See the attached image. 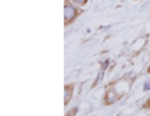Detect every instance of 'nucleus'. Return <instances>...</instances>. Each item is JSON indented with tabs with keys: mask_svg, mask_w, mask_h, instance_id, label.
<instances>
[{
	"mask_svg": "<svg viewBox=\"0 0 150 116\" xmlns=\"http://www.w3.org/2000/svg\"><path fill=\"white\" fill-rule=\"evenodd\" d=\"M64 15H65V19H67V20H71L75 16V9L71 5H67V6H65Z\"/></svg>",
	"mask_w": 150,
	"mask_h": 116,
	"instance_id": "1",
	"label": "nucleus"
},
{
	"mask_svg": "<svg viewBox=\"0 0 150 116\" xmlns=\"http://www.w3.org/2000/svg\"><path fill=\"white\" fill-rule=\"evenodd\" d=\"M69 99H70V90L69 89H67V96H65V104L69 101Z\"/></svg>",
	"mask_w": 150,
	"mask_h": 116,
	"instance_id": "2",
	"label": "nucleus"
},
{
	"mask_svg": "<svg viewBox=\"0 0 150 116\" xmlns=\"http://www.w3.org/2000/svg\"><path fill=\"white\" fill-rule=\"evenodd\" d=\"M75 114H76V109H71V111H70V112H68L67 116H74Z\"/></svg>",
	"mask_w": 150,
	"mask_h": 116,
	"instance_id": "3",
	"label": "nucleus"
},
{
	"mask_svg": "<svg viewBox=\"0 0 150 116\" xmlns=\"http://www.w3.org/2000/svg\"><path fill=\"white\" fill-rule=\"evenodd\" d=\"M144 89L149 90V89H150V84H145V85H144Z\"/></svg>",
	"mask_w": 150,
	"mask_h": 116,
	"instance_id": "4",
	"label": "nucleus"
},
{
	"mask_svg": "<svg viewBox=\"0 0 150 116\" xmlns=\"http://www.w3.org/2000/svg\"><path fill=\"white\" fill-rule=\"evenodd\" d=\"M74 1H76V3H79V4H81V3H84V1H86V0H74Z\"/></svg>",
	"mask_w": 150,
	"mask_h": 116,
	"instance_id": "5",
	"label": "nucleus"
}]
</instances>
